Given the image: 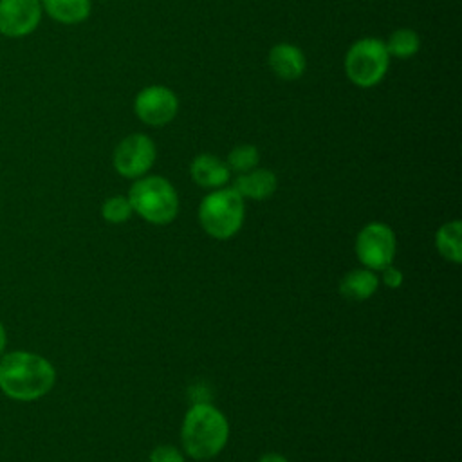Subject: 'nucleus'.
<instances>
[{"mask_svg": "<svg viewBox=\"0 0 462 462\" xmlns=\"http://www.w3.org/2000/svg\"><path fill=\"white\" fill-rule=\"evenodd\" d=\"M5 346H7V330L0 321V357L5 354Z\"/></svg>", "mask_w": 462, "mask_h": 462, "instance_id": "21", "label": "nucleus"}, {"mask_svg": "<svg viewBox=\"0 0 462 462\" xmlns=\"http://www.w3.org/2000/svg\"><path fill=\"white\" fill-rule=\"evenodd\" d=\"M258 161H260V152H258L256 146H253V144H238V146H235L227 153L226 164L229 166L231 171L245 173V171L256 168Z\"/></svg>", "mask_w": 462, "mask_h": 462, "instance_id": "17", "label": "nucleus"}, {"mask_svg": "<svg viewBox=\"0 0 462 462\" xmlns=\"http://www.w3.org/2000/svg\"><path fill=\"white\" fill-rule=\"evenodd\" d=\"M43 14L63 25L85 22L92 11V0H40Z\"/></svg>", "mask_w": 462, "mask_h": 462, "instance_id": "13", "label": "nucleus"}, {"mask_svg": "<svg viewBox=\"0 0 462 462\" xmlns=\"http://www.w3.org/2000/svg\"><path fill=\"white\" fill-rule=\"evenodd\" d=\"M384 45H386V51L390 56L399 58V60H408L419 52L420 38L413 29L399 27L388 36Z\"/></svg>", "mask_w": 462, "mask_h": 462, "instance_id": "16", "label": "nucleus"}, {"mask_svg": "<svg viewBox=\"0 0 462 462\" xmlns=\"http://www.w3.org/2000/svg\"><path fill=\"white\" fill-rule=\"evenodd\" d=\"M244 199L235 188H218L199 206V220L208 235L218 240L231 238L244 222Z\"/></svg>", "mask_w": 462, "mask_h": 462, "instance_id": "4", "label": "nucleus"}, {"mask_svg": "<svg viewBox=\"0 0 462 462\" xmlns=\"http://www.w3.org/2000/svg\"><path fill=\"white\" fill-rule=\"evenodd\" d=\"M379 280L370 269L350 271L339 285V291L348 300H366L377 291Z\"/></svg>", "mask_w": 462, "mask_h": 462, "instance_id": "14", "label": "nucleus"}, {"mask_svg": "<svg viewBox=\"0 0 462 462\" xmlns=\"http://www.w3.org/2000/svg\"><path fill=\"white\" fill-rule=\"evenodd\" d=\"M233 188L242 199L263 200L274 193L276 175L267 168H253L245 173H240Z\"/></svg>", "mask_w": 462, "mask_h": 462, "instance_id": "12", "label": "nucleus"}, {"mask_svg": "<svg viewBox=\"0 0 462 462\" xmlns=\"http://www.w3.org/2000/svg\"><path fill=\"white\" fill-rule=\"evenodd\" d=\"M191 179L195 184L209 189H218L227 184L231 177V170L220 157L213 153H200L191 161L189 166Z\"/></svg>", "mask_w": 462, "mask_h": 462, "instance_id": "11", "label": "nucleus"}, {"mask_svg": "<svg viewBox=\"0 0 462 462\" xmlns=\"http://www.w3.org/2000/svg\"><path fill=\"white\" fill-rule=\"evenodd\" d=\"M40 0H0V34L11 40L32 34L42 23Z\"/></svg>", "mask_w": 462, "mask_h": 462, "instance_id": "9", "label": "nucleus"}, {"mask_svg": "<svg viewBox=\"0 0 462 462\" xmlns=\"http://www.w3.org/2000/svg\"><path fill=\"white\" fill-rule=\"evenodd\" d=\"M356 253L359 262L370 271H383L392 265L395 256V235L381 222L365 226L356 240Z\"/></svg>", "mask_w": 462, "mask_h": 462, "instance_id": "7", "label": "nucleus"}, {"mask_svg": "<svg viewBox=\"0 0 462 462\" xmlns=\"http://www.w3.org/2000/svg\"><path fill=\"white\" fill-rule=\"evenodd\" d=\"M134 112L141 123L148 126H162L175 119L179 112V97L164 85H150L137 92Z\"/></svg>", "mask_w": 462, "mask_h": 462, "instance_id": "8", "label": "nucleus"}, {"mask_svg": "<svg viewBox=\"0 0 462 462\" xmlns=\"http://www.w3.org/2000/svg\"><path fill=\"white\" fill-rule=\"evenodd\" d=\"M383 282H384L386 287L395 289V287H399L402 283V273L399 269L388 265V267L383 269Z\"/></svg>", "mask_w": 462, "mask_h": 462, "instance_id": "20", "label": "nucleus"}, {"mask_svg": "<svg viewBox=\"0 0 462 462\" xmlns=\"http://www.w3.org/2000/svg\"><path fill=\"white\" fill-rule=\"evenodd\" d=\"M132 211L134 209H132V204H130L128 197H119V195L106 199L103 208H101L103 218L110 224H121V222L128 220Z\"/></svg>", "mask_w": 462, "mask_h": 462, "instance_id": "18", "label": "nucleus"}, {"mask_svg": "<svg viewBox=\"0 0 462 462\" xmlns=\"http://www.w3.org/2000/svg\"><path fill=\"white\" fill-rule=\"evenodd\" d=\"M132 209L150 224H168L177 217L179 197L171 182L159 175L135 179L128 191Z\"/></svg>", "mask_w": 462, "mask_h": 462, "instance_id": "3", "label": "nucleus"}, {"mask_svg": "<svg viewBox=\"0 0 462 462\" xmlns=\"http://www.w3.org/2000/svg\"><path fill=\"white\" fill-rule=\"evenodd\" d=\"M267 63L271 67V70L274 72V76L292 81L303 76L305 67H307V60L303 51L294 45V43H276L274 47H271L269 56H267Z\"/></svg>", "mask_w": 462, "mask_h": 462, "instance_id": "10", "label": "nucleus"}, {"mask_svg": "<svg viewBox=\"0 0 462 462\" xmlns=\"http://www.w3.org/2000/svg\"><path fill=\"white\" fill-rule=\"evenodd\" d=\"M260 462H289L285 457L282 455H276V453H267L260 458Z\"/></svg>", "mask_w": 462, "mask_h": 462, "instance_id": "22", "label": "nucleus"}, {"mask_svg": "<svg viewBox=\"0 0 462 462\" xmlns=\"http://www.w3.org/2000/svg\"><path fill=\"white\" fill-rule=\"evenodd\" d=\"M439 253L455 263L462 260V224L460 220L446 222L439 231L435 238Z\"/></svg>", "mask_w": 462, "mask_h": 462, "instance_id": "15", "label": "nucleus"}, {"mask_svg": "<svg viewBox=\"0 0 462 462\" xmlns=\"http://www.w3.org/2000/svg\"><path fill=\"white\" fill-rule=\"evenodd\" d=\"M157 157L155 143L144 134H130L119 141L114 150V168L121 177L139 179L144 177L153 166Z\"/></svg>", "mask_w": 462, "mask_h": 462, "instance_id": "6", "label": "nucleus"}, {"mask_svg": "<svg viewBox=\"0 0 462 462\" xmlns=\"http://www.w3.org/2000/svg\"><path fill=\"white\" fill-rule=\"evenodd\" d=\"M390 67V54L381 38L356 40L345 54V74L361 88H372L383 81Z\"/></svg>", "mask_w": 462, "mask_h": 462, "instance_id": "5", "label": "nucleus"}, {"mask_svg": "<svg viewBox=\"0 0 462 462\" xmlns=\"http://www.w3.org/2000/svg\"><path fill=\"white\" fill-rule=\"evenodd\" d=\"M182 446L184 451L197 460L217 457L229 437L226 417L208 402H197L189 408L182 422Z\"/></svg>", "mask_w": 462, "mask_h": 462, "instance_id": "2", "label": "nucleus"}, {"mask_svg": "<svg viewBox=\"0 0 462 462\" xmlns=\"http://www.w3.org/2000/svg\"><path fill=\"white\" fill-rule=\"evenodd\" d=\"M54 383L52 363L36 352L13 350L0 357V390L13 401H38L52 390Z\"/></svg>", "mask_w": 462, "mask_h": 462, "instance_id": "1", "label": "nucleus"}, {"mask_svg": "<svg viewBox=\"0 0 462 462\" xmlns=\"http://www.w3.org/2000/svg\"><path fill=\"white\" fill-rule=\"evenodd\" d=\"M150 462H184V457L173 446H157L150 455Z\"/></svg>", "mask_w": 462, "mask_h": 462, "instance_id": "19", "label": "nucleus"}]
</instances>
